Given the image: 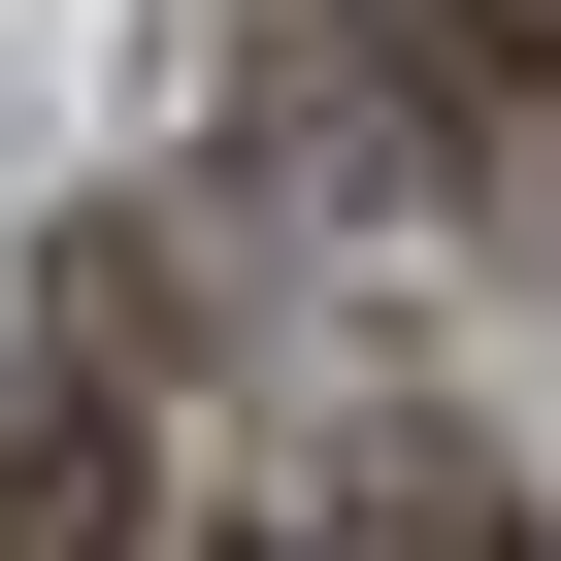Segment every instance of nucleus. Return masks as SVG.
Instances as JSON below:
<instances>
[{
  "label": "nucleus",
  "mask_w": 561,
  "mask_h": 561,
  "mask_svg": "<svg viewBox=\"0 0 561 561\" xmlns=\"http://www.w3.org/2000/svg\"><path fill=\"white\" fill-rule=\"evenodd\" d=\"M331 165H430V198H561V0H397L331 67Z\"/></svg>",
  "instance_id": "f257e3e1"
},
{
  "label": "nucleus",
  "mask_w": 561,
  "mask_h": 561,
  "mask_svg": "<svg viewBox=\"0 0 561 561\" xmlns=\"http://www.w3.org/2000/svg\"><path fill=\"white\" fill-rule=\"evenodd\" d=\"M331 528H364V561H528V528H495V462H462V430H397V462H364V495H331Z\"/></svg>",
  "instance_id": "7ed1b4c3"
},
{
  "label": "nucleus",
  "mask_w": 561,
  "mask_h": 561,
  "mask_svg": "<svg viewBox=\"0 0 561 561\" xmlns=\"http://www.w3.org/2000/svg\"><path fill=\"white\" fill-rule=\"evenodd\" d=\"M0 561H165V430H133V331H67L0 397Z\"/></svg>",
  "instance_id": "f03ea898"
}]
</instances>
